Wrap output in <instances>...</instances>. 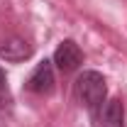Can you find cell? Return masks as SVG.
Here are the masks:
<instances>
[{
	"mask_svg": "<svg viewBox=\"0 0 127 127\" xmlns=\"http://www.w3.org/2000/svg\"><path fill=\"white\" fill-rule=\"evenodd\" d=\"M73 91H76V98L91 112H95L108 100V86H105L103 73H98V71H83L78 78H76Z\"/></svg>",
	"mask_w": 127,
	"mask_h": 127,
	"instance_id": "6da1fadb",
	"label": "cell"
},
{
	"mask_svg": "<svg viewBox=\"0 0 127 127\" xmlns=\"http://www.w3.org/2000/svg\"><path fill=\"white\" fill-rule=\"evenodd\" d=\"M93 115V125L95 127H125V105L120 98H110L105 100Z\"/></svg>",
	"mask_w": 127,
	"mask_h": 127,
	"instance_id": "7a4b0ae2",
	"label": "cell"
},
{
	"mask_svg": "<svg viewBox=\"0 0 127 127\" xmlns=\"http://www.w3.org/2000/svg\"><path fill=\"white\" fill-rule=\"evenodd\" d=\"M81 61H83V54H81L78 44L73 39H64L54 51V64L59 66L61 73H73L81 66Z\"/></svg>",
	"mask_w": 127,
	"mask_h": 127,
	"instance_id": "3957f363",
	"label": "cell"
},
{
	"mask_svg": "<svg viewBox=\"0 0 127 127\" xmlns=\"http://www.w3.org/2000/svg\"><path fill=\"white\" fill-rule=\"evenodd\" d=\"M54 88V68H51V61H39L34 66V71L30 73L27 78V91L37 95H49Z\"/></svg>",
	"mask_w": 127,
	"mask_h": 127,
	"instance_id": "277c9868",
	"label": "cell"
},
{
	"mask_svg": "<svg viewBox=\"0 0 127 127\" xmlns=\"http://www.w3.org/2000/svg\"><path fill=\"white\" fill-rule=\"evenodd\" d=\"M0 56L5 61H25V59L32 56V44L25 42V39H20V37H15V39L0 44Z\"/></svg>",
	"mask_w": 127,
	"mask_h": 127,
	"instance_id": "5b68a950",
	"label": "cell"
},
{
	"mask_svg": "<svg viewBox=\"0 0 127 127\" xmlns=\"http://www.w3.org/2000/svg\"><path fill=\"white\" fill-rule=\"evenodd\" d=\"M12 98H10V88H7V78H5V71L0 68V112L5 108H10Z\"/></svg>",
	"mask_w": 127,
	"mask_h": 127,
	"instance_id": "8992f818",
	"label": "cell"
}]
</instances>
